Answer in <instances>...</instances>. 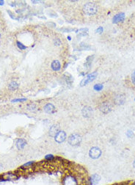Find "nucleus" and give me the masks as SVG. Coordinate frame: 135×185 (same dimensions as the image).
Returning a JSON list of instances; mask_svg holds the SVG:
<instances>
[{"label": "nucleus", "instance_id": "1", "mask_svg": "<svg viewBox=\"0 0 135 185\" xmlns=\"http://www.w3.org/2000/svg\"><path fill=\"white\" fill-rule=\"evenodd\" d=\"M83 11L87 15H94L97 13L98 6L93 2L87 3L83 7Z\"/></svg>", "mask_w": 135, "mask_h": 185}, {"label": "nucleus", "instance_id": "2", "mask_svg": "<svg viewBox=\"0 0 135 185\" xmlns=\"http://www.w3.org/2000/svg\"><path fill=\"white\" fill-rule=\"evenodd\" d=\"M68 142L72 146H79L82 142V138L77 133H73L68 137Z\"/></svg>", "mask_w": 135, "mask_h": 185}, {"label": "nucleus", "instance_id": "3", "mask_svg": "<svg viewBox=\"0 0 135 185\" xmlns=\"http://www.w3.org/2000/svg\"><path fill=\"white\" fill-rule=\"evenodd\" d=\"M63 185H79V182L74 176L68 174L63 179Z\"/></svg>", "mask_w": 135, "mask_h": 185}, {"label": "nucleus", "instance_id": "4", "mask_svg": "<svg viewBox=\"0 0 135 185\" xmlns=\"http://www.w3.org/2000/svg\"><path fill=\"white\" fill-rule=\"evenodd\" d=\"M112 108H113V106L111 105V103L108 101L101 102L99 106V110L102 113H105V114L109 113L112 110Z\"/></svg>", "mask_w": 135, "mask_h": 185}, {"label": "nucleus", "instance_id": "5", "mask_svg": "<svg viewBox=\"0 0 135 185\" xmlns=\"http://www.w3.org/2000/svg\"><path fill=\"white\" fill-rule=\"evenodd\" d=\"M101 155V150L98 147H92L90 149V151H89V156L92 159H98L100 157V156Z\"/></svg>", "mask_w": 135, "mask_h": 185}, {"label": "nucleus", "instance_id": "6", "mask_svg": "<svg viewBox=\"0 0 135 185\" xmlns=\"http://www.w3.org/2000/svg\"><path fill=\"white\" fill-rule=\"evenodd\" d=\"M96 76H97V72H92V73H90V74H89V75L87 76V78H85V79H83L82 81V82L80 83V85H81L82 87L85 86V85L87 84L88 83H90V82H91V81H93L96 78Z\"/></svg>", "mask_w": 135, "mask_h": 185}, {"label": "nucleus", "instance_id": "7", "mask_svg": "<svg viewBox=\"0 0 135 185\" xmlns=\"http://www.w3.org/2000/svg\"><path fill=\"white\" fill-rule=\"evenodd\" d=\"M83 116L85 118H90L93 115V110L90 106H85L82 110Z\"/></svg>", "mask_w": 135, "mask_h": 185}, {"label": "nucleus", "instance_id": "8", "mask_svg": "<svg viewBox=\"0 0 135 185\" xmlns=\"http://www.w3.org/2000/svg\"><path fill=\"white\" fill-rule=\"evenodd\" d=\"M125 102H126V96L123 94H117L114 97V102L117 106L123 105Z\"/></svg>", "mask_w": 135, "mask_h": 185}, {"label": "nucleus", "instance_id": "9", "mask_svg": "<svg viewBox=\"0 0 135 185\" xmlns=\"http://www.w3.org/2000/svg\"><path fill=\"white\" fill-rule=\"evenodd\" d=\"M65 139H66V133L64 131H60L57 133V135L54 137L55 141L59 143V144L64 142Z\"/></svg>", "mask_w": 135, "mask_h": 185}, {"label": "nucleus", "instance_id": "10", "mask_svg": "<svg viewBox=\"0 0 135 185\" xmlns=\"http://www.w3.org/2000/svg\"><path fill=\"white\" fill-rule=\"evenodd\" d=\"M60 127H59V125H52L51 127H50V129H49V135L51 136V137H55V136L57 135V133L60 132Z\"/></svg>", "mask_w": 135, "mask_h": 185}, {"label": "nucleus", "instance_id": "11", "mask_svg": "<svg viewBox=\"0 0 135 185\" xmlns=\"http://www.w3.org/2000/svg\"><path fill=\"white\" fill-rule=\"evenodd\" d=\"M100 180H101V176L97 174H93L90 177V179H89L90 183L92 185H95L98 184V182L100 181Z\"/></svg>", "mask_w": 135, "mask_h": 185}, {"label": "nucleus", "instance_id": "12", "mask_svg": "<svg viewBox=\"0 0 135 185\" xmlns=\"http://www.w3.org/2000/svg\"><path fill=\"white\" fill-rule=\"evenodd\" d=\"M26 145V141L23 138H19L17 139L16 142H15V146L16 148L19 150H22L25 147V146Z\"/></svg>", "mask_w": 135, "mask_h": 185}, {"label": "nucleus", "instance_id": "13", "mask_svg": "<svg viewBox=\"0 0 135 185\" xmlns=\"http://www.w3.org/2000/svg\"><path fill=\"white\" fill-rule=\"evenodd\" d=\"M43 110H44V111H45L46 113H49V114H52V113H54L55 110H56L54 106H53L52 104H51V103H47V104L44 106Z\"/></svg>", "mask_w": 135, "mask_h": 185}, {"label": "nucleus", "instance_id": "14", "mask_svg": "<svg viewBox=\"0 0 135 185\" xmlns=\"http://www.w3.org/2000/svg\"><path fill=\"white\" fill-rule=\"evenodd\" d=\"M124 18H125V14H124L123 13H118V14H117L116 15H115L113 17V23H117L121 22V21H123Z\"/></svg>", "mask_w": 135, "mask_h": 185}, {"label": "nucleus", "instance_id": "15", "mask_svg": "<svg viewBox=\"0 0 135 185\" xmlns=\"http://www.w3.org/2000/svg\"><path fill=\"white\" fill-rule=\"evenodd\" d=\"M2 178L4 180H10V181L15 180L17 178V176H16V174H13V173H7L2 176Z\"/></svg>", "mask_w": 135, "mask_h": 185}, {"label": "nucleus", "instance_id": "16", "mask_svg": "<svg viewBox=\"0 0 135 185\" xmlns=\"http://www.w3.org/2000/svg\"><path fill=\"white\" fill-rule=\"evenodd\" d=\"M52 68L53 70H54V71H58V70H60V63L59 62V61L57 60L53 61V62L52 63Z\"/></svg>", "mask_w": 135, "mask_h": 185}, {"label": "nucleus", "instance_id": "17", "mask_svg": "<svg viewBox=\"0 0 135 185\" xmlns=\"http://www.w3.org/2000/svg\"><path fill=\"white\" fill-rule=\"evenodd\" d=\"M18 87H19V84L15 81H12L11 83H10L8 85V89L10 90H15L18 89Z\"/></svg>", "mask_w": 135, "mask_h": 185}, {"label": "nucleus", "instance_id": "18", "mask_svg": "<svg viewBox=\"0 0 135 185\" xmlns=\"http://www.w3.org/2000/svg\"><path fill=\"white\" fill-rule=\"evenodd\" d=\"M102 89H103V85H102V84H100V83L95 84V85L94 86V89H95V90L101 91Z\"/></svg>", "mask_w": 135, "mask_h": 185}, {"label": "nucleus", "instance_id": "19", "mask_svg": "<svg viewBox=\"0 0 135 185\" xmlns=\"http://www.w3.org/2000/svg\"><path fill=\"white\" fill-rule=\"evenodd\" d=\"M17 46L19 47V48L21 50H24V49H26V46H25L24 45H23L21 42H20L19 41H17Z\"/></svg>", "mask_w": 135, "mask_h": 185}, {"label": "nucleus", "instance_id": "20", "mask_svg": "<svg viewBox=\"0 0 135 185\" xmlns=\"http://www.w3.org/2000/svg\"><path fill=\"white\" fill-rule=\"evenodd\" d=\"M26 100V98H19V99H14L12 100L13 102H23V101H25Z\"/></svg>", "mask_w": 135, "mask_h": 185}, {"label": "nucleus", "instance_id": "21", "mask_svg": "<svg viewBox=\"0 0 135 185\" xmlns=\"http://www.w3.org/2000/svg\"><path fill=\"white\" fill-rule=\"evenodd\" d=\"M27 108H28V110H35L36 108V106L35 104H30V105H28Z\"/></svg>", "mask_w": 135, "mask_h": 185}, {"label": "nucleus", "instance_id": "22", "mask_svg": "<svg viewBox=\"0 0 135 185\" xmlns=\"http://www.w3.org/2000/svg\"><path fill=\"white\" fill-rule=\"evenodd\" d=\"M126 135H127V136L128 137V138H132V137L134 136V133H133V132L131 131V130H128L127 133H126Z\"/></svg>", "mask_w": 135, "mask_h": 185}, {"label": "nucleus", "instance_id": "23", "mask_svg": "<svg viewBox=\"0 0 135 185\" xmlns=\"http://www.w3.org/2000/svg\"><path fill=\"white\" fill-rule=\"evenodd\" d=\"M131 78H132V82L135 85V70L132 72V76H131Z\"/></svg>", "mask_w": 135, "mask_h": 185}, {"label": "nucleus", "instance_id": "24", "mask_svg": "<svg viewBox=\"0 0 135 185\" xmlns=\"http://www.w3.org/2000/svg\"><path fill=\"white\" fill-rule=\"evenodd\" d=\"M45 158L46 159H48V160H52V159H54V156H53V155H46V156Z\"/></svg>", "mask_w": 135, "mask_h": 185}, {"label": "nucleus", "instance_id": "25", "mask_svg": "<svg viewBox=\"0 0 135 185\" xmlns=\"http://www.w3.org/2000/svg\"><path fill=\"white\" fill-rule=\"evenodd\" d=\"M97 33H101L102 32H103V27H99L98 29H96V31H95Z\"/></svg>", "mask_w": 135, "mask_h": 185}, {"label": "nucleus", "instance_id": "26", "mask_svg": "<svg viewBox=\"0 0 135 185\" xmlns=\"http://www.w3.org/2000/svg\"><path fill=\"white\" fill-rule=\"evenodd\" d=\"M33 163H34L33 162H30V163H26V164H24V167H28V166H30V165H32Z\"/></svg>", "mask_w": 135, "mask_h": 185}, {"label": "nucleus", "instance_id": "27", "mask_svg": "<svg viewBox=\"0 0 135 185\" xmlns=\"http://www.w3.org/2000/svg\"><path fill=\"white\" fill-rule=\"evenodd\" d=\"M4 4V1H0V5Z\"/></svg>", "mask_w": 135, "mask_h": 185}, {"label": "nucleus", "instance_id": "28", "mask_svg": "<svg viewBox=\"0 0 135 185\" xmlns=\"http://www.w3.org/2000/svg\"><path fill=\"white\" fill-rule=\"evenodd\" d=\"M133 166H134V168H135V159L134 161V163H133Z\"/></svg>", "mask_w": 135, "mask_h": 185}, {"label": "nucleus", "instance_id": "29", "mask_svg": "<svg viewBox=\"0 0 135 185\" xmlns=\"http://www.w3.org/2000/svg\"><path fill=\"white\" fill-rule=\"evenodd\" d=\"M0 38H1V34H0Z\"/></svg>", "mask_w": 135, "mask_h": 185}]
</instances>
